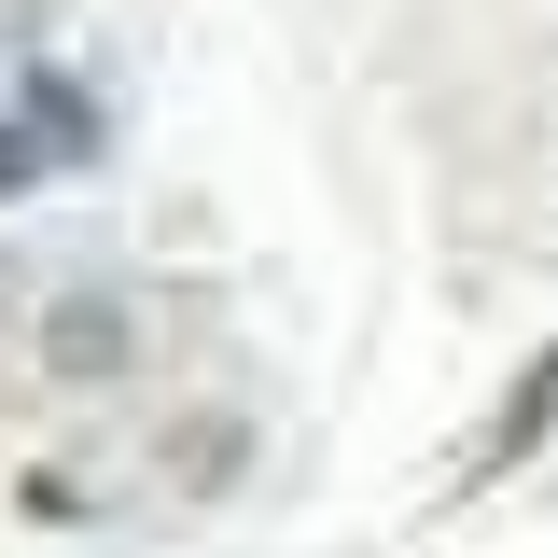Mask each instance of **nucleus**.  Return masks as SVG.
Masks as SVG:
<instances>
[{
	"instance_id": "2",
	"label": "nucleus",
	"mask_w": 558,
	"mask_h": 558,
	"mask_svg": "<svg viewBox=\"0 0 558 558\" xmlns=\"http://www.w3.org/2000/svg\"><path fill=\"white\" fill-rule=\"evenodd\" d=\"M43 363H57V377H112V363H126V307H112V293H57Z\"/></svg>"
},
{
	"instance_id": "1",
	"label": "nucleus",
	"mask_w": 558,
	"mask_h": 558,
	"mask_svg": "<svg viewBox=\"0 0 558 558\" xmlns=\"http://www.w3.org/2000/svg\"><path fill=\"white\" fill-rule=\"evenodd\" d=\"M14 112H28V126H43V140H57L70 168H84V154L112 140V112L84 98V70H14Z\"/></svg>"
},
{
	"instance_id": "4",
	"label": "nucleus",
	"mask_w": 558,
	"mask_h": 558,
	"mask_svg": "<svg viewBox=\"0 0 558 558\" xmlns=\"http://www.w3.org/2000/svg\"><path fill=\"white\" fill-rule=\"evenodd\" d=\"M43 168H70V154H57V140H43V126H28V112H0V196H28Z\"/></svg>"
},
{
	"instance_id": "5",
	"label": "nucleus",
	"mask_w": 558,
	"mask_h": 558,
	"mask_svg": "<svg viewBox=\"0 0 558 558\" xmlns=\"http://www.w3.org/2000/svg\"><path fill=\"white\" fill-rule=\"evenodd\" d=\"M0 98H14V84H0Z\"/></svg>"
},
{
	"instance_id": "3",
	"label": "nucleus",
	"mask_w": 558,
	"mask_h": 558,
	"mask_svg": "<svg viewBox=\"0 0 558 558\" xmlns=\"http://www.w3.org/2000/svg\"><path fill=\"white\" fill-rule=\"evenodd\" d=\"M545 418H558V349L531 363V377H517V391H502V433H488V475H502V461H531V447H545Z\"/></svg>"
}]
</instances>
